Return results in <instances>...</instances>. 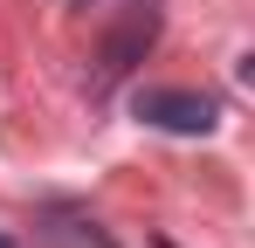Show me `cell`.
I'll list each match as a JSON object with an SVG mask.
<instances>
[{"label":"cell","instance_id":"1","mask_svg":"<svg viewBox=\"0 0 255 248\" xmlns=\"http://www.w3.org/2000/svg\"><path fill=\"white\" fill-rule=\"evenodd\" d=\"M131 111L145 124H159V131H179V138H200V131H214V97H200V90H138L131 97Z\"/></svg>","mask_w":255,"mask_h":248},{"label":"cell","instance_id":"2","mask_svg":"<svg viewBox=\"0 0 255 248\" xmlns=\"http://www.w3.org/2000/svg\"><path fill=\"white\" fill-rule=\"evenodd\" d=\"M152 35H159V14L152 7H131L125 14V28L104 41V83H118V76H131L138 62H145V48H152Z\"/></svg>","mask_w":255,"mask_h":248},{"label":"cell","instance_id":"3","mask_svg":"<svg viewBox=\"0 0 255 248\" xmlns=\"http://www.w3.org/2000/svg\"><path fill=\"white\" fill-rule=\"evenodd\" d=\"M0 248H14V242H7V235H0Z\"/></svg>","mask_w":255,"mask_h":248},{"label":"cell","instance_id":"4","mask_svg":"<svg viewBox=\"0 0 255 248\" xmlns=\"http://www.w3.org/2000/svg\"><path fill=\"white\" fill-rule=\"evenodd\" d=\"M166 248H172V242H166Z\"/></svg>","mask_w":255,"mask_h":248}]
</instances>
